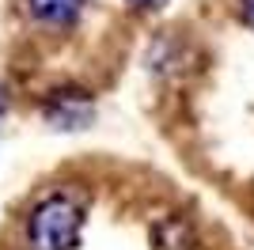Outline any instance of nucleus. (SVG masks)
Segmentation results:
<instances>
[{
  "label": "nucleus",
  "mask_w": 254,
  "mask_h": 250,
  "mask_svg": "<svg viewBox=\"0 0 254 250\" xmlns=\"http://www.w3.org/2000/svg\"><path fill=\"white\" fill-rule=\"evenodd\" d=\"M84 4L87 0H27V11L46 27H68L80 19Z\"/></svg>",
  "instance_id": "3"
},
{
  "label": "nucleus",
  "mask_w": 254,
  "mask_h": 250,
  "mask_svg": "<svg viewBox=\"0 0 254 250\" xmlns=\"http://www.w3.org/2000/svg\"><path fill=\"white\" fill-rule=\"evenodd\" d=\"M129 4H133V8H159L163 0H129Z\"/></svg>",
  "instance_id": "5"
},
{
  "label": "nucleus",
  "mask_w": 254,
  "mask_h": 250,
  "mask_svg": "<svg viewBox=\"0 0 254 250\" xmlns=\"http://www.w3.org/2000/svg\"><path fill=\"white\" fill-rule=\"evenodd\" d=\"M235 4H239V19L254 31V0H235Z\"/></svg>",
  "instance_id": "4"
},
{
  "label": "nucleus",
  "mask_w": 254,
  "mask_h": 250,
  "mask_svg": "<svg viewBox=\"0 0 254 250\" xmlns=\"http://www.w3.org/2000/svg\"><path fill=\"white\" fill-rule=\"evenodd\" d=\"M46 122L53 129H64V133H76V129H87L91 118H95V99L80 87H61V91H53L42 106Z\"/></svg>",
  "instance_id": "2"
},
{
  "label": "nucleus",
  "mask_w": 254,
  "mask_h": 250,
  "mask_svg": "<svg viewBox=\"0 0 254 250\" xmlns=\"http://www.w3.org/2000/svg\"><path fill=\"white\" fill-rule=\"evenodd\" d=\"M84 239V205L72 193H46L27 216L31 250H76Z\"/></svg>",
  "instance_id": "1"
}]
</instances>
